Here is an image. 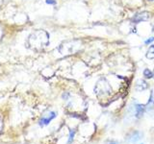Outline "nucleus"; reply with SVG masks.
Returning a JSON list of instances; mask_svg holds the SVG:
<instances>
[{"label": "nucleus", "instance_id": "1", "mask_svg": "<svg viewBox=\"0 0 154 144\" xmlns=\"http://www.w3.org/2000/svg\"><path fill=\"white\" fill-rule=\"evenodd\" d=\"M144 138V134L140 131H134L126 138V142L127 144H140L141 140ZM144 144V143H141Z\"/></svg>", "mask_w": 154, "mask_h": 144}, {"label": "nucleus", "instance_id": "2", "mask_svg": "<svg viewBox=\"0 0 154 144\" xmlns=\"http://www.w3.org/2000/svg\"><path fill=\"white\" fill-rule=\"evenodd\" d=\"M56 116H57V112H48V114L43 116V117L40 119V121H38V125H40L41 127L47 126L54 118H56Z\"/></svg>", "mask_w": 154, "mask_h": 144}, {"label": "nucleus", "instance_id": "3", "mask_svg": "<svg viewBox=\"0 0 154 144\" xmlns=\"http://www.w3.org/2000/svg\"><path fill=\"white\" fill-rule=\"evenodd\" d=\"M145 112H147V107H145V105H142L139 103L134 104V116L136 118L143 117V115L145 114Z\"/></svg>", "mask_w": 154, "mask_h": 144}, {"label": "nucleus", "instance_id": "4", "mask_svg": "<svg viewBox=\"0 0 154 144\" xmlns=\"http://www.w3.org/2000/svg\"><path fill=\"white\" fill-rule=\"evenodd\" d=\"M75 133L76 131L74 129H71L70 131V135H68V138L67 141V144H71L74 140V137H75Z\"/></svg>", "mask_w": 154, "mask_h": 144}, {"label": "nucleus", "instance_id": "5", "mask_svg": "<svg viewBox=\"0 0 154 144\" xmlns=\"http://www.w3.org/2000/svg\"><path fill=\"white\" fill-rule=\"evenodd\" d=\"M147 58L148 59H154V44L149 46L148 50L147 52Z\"/></svg>", "mask_w": 154, "mask_h": 144}, {"label": "nucleus", "instance_id": "6", "mask_svg": "<svg viewBox=\"0 0 154 144\" xmlns=\"http://www.w3.org/2000/svg\"><path fill=\"white\" fill-rule=\"evenodd\" d=\"M143 74H144V77L145 79H151L153 78V72L150 70V69L148 68H145L144 72H143Z\"/></svg>", "mask_w": 154, "mask_h": 144}, {"label": "nucleus", "instance_id": "7", "mask_svg": "<svg viewBox=\"0 0 154 144\" xmlns=\"http://www.w3.org/2000/svg\"><path fill=\"white\" fill-rule=\"evenodd\" d=\"M145 13H140V15H137L134 17V21L139 22L140 20L143 21V20H145V19H147V17H143V15H144Z\"/></svg>", "mask_w": 154, "mask_h": 144}, {"label": "nucleus", "instance_id": "8", "mask_svg": "<svg viewBox=\"0 0 154 144\" xmlns=\"http://www.w3.org/2000/svg\"><path fill=\"white\" fill-rule=\"evenodd\" d=\"M153 41H154V37H151V38L145 40V45H148V44H150L151 42H153Z\"/></svg>", "mask_w": 154, "mask_h": 144}, {"label": "nucleus", "instance_id": "9", "mask_svg": "<svg viewBox=\"0 0 154 144\" xmlns=\"http://www.w3.org/2000/svg\"><path fill=\"white\" fill-rule=\"evenodd\" d=\"M45 3L48 5H56V0H45Z\"/></svg>", "mask_w": 154, "mask_h": 144}, {"label": "nucleus", "instance_id": "10", "mask_svg": "<svg viewBox=\"0 0 154 144\" xmlns=\"http://www.w3.org/2000/svg\"><path fill=\"white\" fill-rule=\"evenodd\" d=\"M68 97H70V93H68V92H66V93L63 94V98H64L65 100H68Z\"/></svg>", "mask_w": 154, "mask_h": 144}, {"label": "nucleus", "instance_id": "11", "mask_svg": "<svg viewBox=\"0 0 154 144\" xmlns=\"http://www.w3.org/2000/svg\"><path fill=\"white\" fill-rule=\"evenodd\" d=\"M107 144H120L119 142H117V141H109V142L108 143H107Z\"/></svg>", "mask_w": 154, "mask_h": 144}, {"label": "nucleus", "instance_id": "12", "mask_svg": "<svg viewBox=\"0 0 154 144\" xmlns=\"http://www.w3.org/2000/svg\"><path fill=\"white\" fill-rule=\"evenodd\" d=\"M148 1H154V0H148Z\"/></svg>", "mask_w": 154, "mask_h": 144}, {"label": "nucleus", "instance_id": "13", "mask_svg": "<svg viewBox=\"0 0 154 144\" xmlns=\"http://www.w3.org/2000/svg\"><path fill=\"white\" fill-rule=\"evenodd\" d=\"M153 78H154V71H153Z\"/></svg>", "mask_w": 154, "mask_h": 144}]
</instances>
